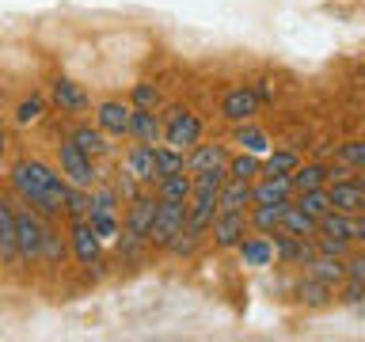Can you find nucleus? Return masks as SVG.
Segmentation results:
<instances>
[{"instance_id":"nucleus-18","label":"nucleus","mask_w":365,"mask_h":342,"mask_svg":"<svg viewBox=\"0 0 365 342\" xmlns=\"http://www.w3.org/2000/svg\"><path fill=\"white\" fill-rule=\"evenodd\" d=\"M228 148L225 145H194L190 152H187V171L190 175H198V171H210V167H228Z\"/></svg>"},{"instance_id":"nucleus-7","label":"nucleus","mask_w":365,"mask_h":342,"mask_svg":"<svg viewBox=\"0 0 365 342\" xmlns=\"http://www.w3.org/2000/svg\"><path fill=\"white\" fill-rule=\"evenodd\" d=\"M96 125L107 130L110 137H130V125H133V103H122V99H103L96 107Z\"/></svg>"},{"instance_id":"nucleus-20","label":"nucleus","mask_w":365,"mask_h":342,"mask_svg":"<svg viewBox=\"0 0 365 342\" xmlns=\"http://www.w3.org/2000/svg\"><path fill=\"white\" fill-rule=\"evenodd\" d=\"M68 141H76L88 156H96V160L110 156V148H114V145H110V133L99 130V125H76V130L68 133Z\"/></svg>"},{"instance_id":"nucleus-39","label":"nucleus","mask_w":365,"mask_h":342,"mask_svg":"<svg viewBox=\"0 0 365 342\" xmlns=\"http://www.w3.org/2000/svg\"><path fill=\"white\" fill-rule=\"evenodd\" d=\"M130 103H133V107H145V110H156L160 107V88L156 84H133Z\"/></svg>"},{"instance_id":"nucleus-45","label":"nucleus","mask_w":365,"mask_h":342,"mask_svg":"<svg viewBox=\"0 0 365 342\" xmlns=\"http://www.w3.org/2000/svg\"><path fill=\"white\" fill-rule=\"evenodd\" d=\"M4 148H8V133H4V125H0V156H4Z\"/></svg>"},{"instance_id":"nucleus-3","label":"nucleus","mask_w":365,"mask_h":342,"mask_svg":"<svg viewBox=\"0 0 365 342\" xmlns=\"http://www.w3.org/2000/svg\"><path fill=\"white\" fill-rule=\"evenodd\" d=\"M57 167H61V175L73 182V187H84V190L99 187L96 156H88L76 141H61V145H57Z\"/></svg>"},{"instance_id":"nucleus-42","label":"nucleus","mask_w":365,"mask_h":342,"mask_svg":"<svg viewBox=\"0 0 365 342\" xmlns=\"http://www.w3.org/2000/svg\"><path fill=\"white\" fill-rule=\"evenodd\" d=\"M327 293H331V285L316 281V278H308L301 285V301H308V304H327Z\"/></svg>"},{"instance_id":"nucleus-8","label":"nucleus","mask_w":365,"mask_h":342,"mask_svg":"<svg viewBox=\"0 0 365 342\" xmlns=\"http://www.w3.org/2000/svg\"><path fill=\"white\" fill-rule=\"evenodd\" d=\"M156 209H160V198H153V194H141V198L125 202L122 228H125V232H133V236H141V239H148V228H153Z\"/></svg>"},{"instance_id":"nucleus-15","label":"nucleus","mask_w":365,"mask_h":342,"mask_svg":"<svg viewBox=\"0 0 365 342\" xmlns=\"http://www.w3.org/2000/svg\"><path fill=\"white\" fill-rule=\"evenodd\" d=\"M331 205L342 213H365V187L358 182V175L354 179H339V182H331Z\"/></svg>"},{"instance_id":"nucleus-9","label":"nucleus","mask_w":365,"mask_h":342,"mask_svg":"<svg viewBox=\"0 0 365 342\" xmlns=\"http://www.w3.org/2000/svg\"><path fill=\"white\" fill-rule=\"evenodd\" d=\"M247 213H225V209H217V217H213V247H240V239H244V232H247Z\"/></svg>"},{"instance_id":"nucleus-36","label":"nucleus","mask_w":365,"mask_h":342,"mask_svg":"<svg viewBox=\"0 0 365 342\" xmlns=\"http://www.w3.org/2000/svg\"><path fill=\"white\" fill-rule=\"evenodd\" d=\"M350 244H354V239H342V236H327V232H316V251H319V255H335V259H346V255H350Z\"/></svg>"},{"instance_id":"nucleus-26","label":"nucleus","mask_w":365,"mask_h":342,"mask_svg":"<svg viewBox=\"0 0 365 342\" xmlns=\"http://www.w3.org/2000/svg\"><path fill=\"white\" fill-rule=\"evenodd\" d=\"M354 217H358V213L331 209V213L319 217V232H327V236H342V239H354Z\"/></svg>"},{"instance_id":"nucleus-21","label":"nucleus","mask_w":365,"mask_h":342,"mask_svg":"<svg viewBox=\"0 0 365 342\" xmlns=\"http://www.w3.org/2000/svg\"><path fill=\"white\" fill-rule=\"evenodd\" d=\"M130 137H133V141H145V145H160V141H164V122H160V114L145 110V107H133Z\"/></svg>"},{"instance_id":"nucleus-4","label":"nucleus","mask_w":365,"mask_h":342,"mask_svg":"<svg viewBox=\"0 0 365 342\" xmlns=\"http://www.w3.org/2000/svg\"><path fill=\"white\" fill-rule=\"evenodd\" d=\"M187 217H190V202H168V198H160V209L153 217V228H148V244L160 247V251H168L171 239L187 228Z\"/></svg>"},{"instance_id":"nucleus-29","label":"nucleus","mask_w":365,"mask_h":342,"mask_svg":"<svg viewBox=\"0 0 365 342\" xmlns=\"http://www.w3.org/2000/svg\"><path fill=\"white\" fill-rule=\"evenodd\" d=\"M236 145H244V152H255V156H267V152H270V137L262 133V130H255L251 122H240Z\"/></svg>"},{"instance_id":"nucleus-22","label":"nucleus","mask_w":365,"mask_h":342,"mask_svg":"<svg viewBox=\"0 0 365 342\" xmlns=\"http://www.w3.org/2000/svg\"><path fill=\"white\" fill-rule=\"evenodd\" d=\"M285 209H289V202L251 205V209H247V221H251V228H255V232H262V236H274V232L282 228V217H285Z\"/></svg>"},{"instance_id":"nucleus-2","label":"nucleus","mask_w":365,"mask_h":342,"mask_svg":"<svg viewBox=\"0 0 365 342\" xmlns=\"http://www.w3.org/2000/svg\"><path fill=\"white\" fill-rule=\"evenodd\" d=\"M46 217L27 202H16V236H19V262H38L46 244Z\"/></svg>"},{"instance_id":"nucleus-37","label":"nucleus","mask_w":365,"mask_h":342,"mask_svg":"<svg viewBox=\"0 0 365 342\" xmlns=\"http://www.w3.org/2000/svg\"><path fill=\"white\" fill-rule=\"evenodd\" d=\"M65 213H68V217H88V213H91V190H84V187H68Z\"/></svg>"},{"instance_id":"nucleus-13","label":"nucleus","mask_w":365,"mask_h":342,"mask_svg":"<svg viewBox=\"0 0 365 342\" xmlns=\"http://www.w3.org/2000/svg\"><path fill=\"white\" fill-rule=\"evenodd\" d=\"M0 262H19V236H16V202L0 198Z\"/></svg>"},{"instance_id":"nucleus-38","label":"nucleus","mask_w":365,"mask_h":342,"mask_svg":"<svg viewBox=\"0 0 365 342\" xmlns=\"http://www.w3.org/2000/svg\"><path fill=\"white\" fill-rule=\"evenodd\" d=\"M118 190L114 187H91V213H114L118 209Z\"/></svg>"},{"instance_id":"nucleus-6","label":"nucleus","mask_w":365,"mask_h":342,"mask_svg":"<svg viewBox=\"0 0 365 342\" xmlns=\"http://www.w3.org/2000/svg\"><path fill=\"white\" fill-rule=\"evenodd\" d=\"M68 247H73V259L80 266H99L103 255V239L96 236V228L88 224V217H68Z\"/></svg>"},{"instance_id":"nucleus-35","label":"nucleus","mask_w":365,"mask_h":342,"mask_svg":"<svg viewBox=\"0 0 365 342\" xmlns=\"http://www.w3.org/2000/svg\"><path fill=\"white\" fill-rule=\"evenodd\" d=\"M205 236H198V232H190V228H182V232L168 244V255H175V259H190L194 251H198V244H202Z\"/></svg>"},{"instance_id":"nucleus-31","label":"nucleus","mask_w":365,"mask_h":342,"mask_svg":"<svg viewBox=\"0 0 365 342\" xmlns=\"http://www.w3.org/2000/svg\"><path fill=\"white\" fill-rule=\"evenodd\" d=\"M259 175H262V156L240 152L228 160V179H259Z\"/></svg>"},{"instance_id":"nucleus-41","label":"nucleus","mask_w":365,"mask_h":342,"mask_svg":"<svg viewBox=\"0 0 365 342\" xmlns=\"http://www.w3.org/2000/svg\"><path fill=\"white\" fill-rule=\"evenodd\" d=\"M339 156L346 160L354 171H365V141H346V145L339 148Z\"/></svg>"},{"instance_id":"nucleus-1","label":"nucleus","mask_w":365,"mask_h":342,"mask_svg":"<svg viewBox=\"0 0 365 342\" xmlns=\"http://www.w3.org/2000/svg\"><path fill=\"white\" fill-rule=\"evenodd\" d=\"M8 179H11L16 198L34 205L42 217L61 213L65 198H68V187H73V182L61 175V167H50V164H42V160H16L8 171Z\"/></svg>"},{"instance_id":"nucleus-23","label":"nucleus","mask_w":365,"mask_h":342,"mask_svg":"<svg viewBox=\"0 0 365 342\" xmlns=\"http://www.w3.org/2000/svg\"><path fill=\"white\" fill-rule=\"evenodd\" d=\"M282 232L304 236V239H316V232H319V217L304 213L297 202H289V209H285V217H282Z\"/></svg>"},{"instance_id":"nucleus-30","label":"nucleus","mask_w":365,"mask_h":342,"mask_svg":"<svg viewBox=\"0 0 365 342\" xmlns=\"http://www.w3.org/2000/svg\"><path fill=\"white\" fill-rule=\"evenodd\" d=\"M297 205H301L304 213H312V217H324V213L335 209V205H331V190H327V187L301 190V194H297Z\"/></svg>"},{"instance_id":"nucleus-12","label":"nucleus","mask_w":365,"mask_h":342,"mask_svg":"<svg viewBox=\"0 0 365 342\" xmlns=\"http://www.w3.org/2000/svg\"><path fill=\"white\" fill-rule=\"evenodd\" d=\"M50 99H53V107H61L65 114H84L91 107L88 91L80 88L76 80H68V76H57L50 84Z\"/></svg>"},{"instance_id":"nucleus-11","label":"nucleus","mask_w":365,"mask_h":342,"mask_svg":"<svg viewBox=\"0 0 365 342\" xmlns=\"http://www.w3.org/2000/svg\"><path fill=\"white\" fill-rule=\"evenodd\" d=\"M259 95H255V88H232V91H228V95L221 99V114H225V118L228 122H251V118H255V114H259Z\"/></svg>"},{"instance_id":"nucleus-43","label":"nucleus","mask_w":365,"mask_h":342,"mask_svg":"<svg viewBox=\"0 0 365 342\" xmlns=\"http://www.w3.org/2000/svg\"><path fill=\"white\" fill-rule=\"evenodd\" d=\"M346 281H358V285H365V255H354V259H346Z\"/></svg>"},{"instance_id":"nucleus-46","label":"nucleus","mask_w":365,"mask_h":342,"mask_svg":"<svg viewBox=\"0 0 365 342\" xmlns=\"http://www.w3.org/2000/svg\"><path fill=\"white\" fill-rule=\"evenodd\" d=\"M358 182H361V187H365V171H358Z\"/></svg>"},{"instance_id":"nucleus-19","label":"nucleus","mask_w":365,"mask_h":342,"mask_svg":"<svg viewBox=\"0 0 365 342\" xmlns=\"http://www.w3.org/2000/svg\"><path fill=\"white\" fill-rule=\"evenodd\" d=\"M240 259H244V266H270L274 259H278V251H274V239L270 236H247L240 239Z\"/></svg>"},{"instance_id":"nucleus-14","label":"nucleus","mask_w":365,"mask_h":342,"mask_svg":"<svg viewBox=\"0 0 365 342\" xmlns=\"http://www.w3.org/2000/svg\"><path fill=\"white\" fill-rule=\"evenodd\" d=\"M304 278H316V281H324V285H342L346 281V259H335V255H316L304 262Z\"/></svg>"},{"instance_id":"nucleus-25","label":"nucleus","mask_w":365,"mask_h":342,"mask_svg":"<svg viewBox=\"0 0 365 342\" xmlns=\"http://www.w3.org/2000/svg\"><path fill=\"white\" fill-rule=\"evenodd\" d=\"M331 182V171L324 164H301L293 171V190L301 194V190H316V187H327Z\"/></svg>"},{"instance_id":"nucleus-32","label":"nucleus","mask_w":365,"mask_h":342,"mask_svg":"<svg viewBox=\"0 0 365 342\" xmlns=\"http://www.w3.org/2000/svg\"><path fill=\"white\" fill-rule=\"evenodd\" d=\"M68 251L73 247L61 239V232H57V228H46V244H42V259L38 262H46V266H61Z\"/></svg>"},{"instance_id":"nucleus-10","label":"nucleus","mask_w":365,"mask_h":342,"mask_svg":"<svg viewBox=\"0 0 365 342\" xmlns=\"http://www.w3.org/2000/svg\"><path fill=\"white\" fill-rule=\"evenodd\" d=\"M122 167L130 171L133 179H141L145 187H153V182L160 179V171H156V145H145V141H137V145L130 148V152H125Z\"/></svg>"},{"instance_id":"nucleus-44","label":"nucleus","mask_w":365,"mask_h":342,"mask_svg":"<svg viewBox=\"0 0 365 342\" xmlns=\"http://www.w3.org/2000/svg\"><path fill=\"white\" fill-rule=\"evenodd\" d=\"M255 95H259V99H274V88L267 84V80H262V84L255 88Z\"/></svg>"},{"instance_id":"nucleus-40","label":"nucleus","mask_w":365,"mask_h":342,"mask_svg":"<svg viewBox=\"0 0 365 342\" xmlns=\"http://www.w3.org/2000/svg\"><path fill=\"white\" fill-rule=\"evenodd\" d=\"M38 118H42V99H38V95L23 99L19 107H16V122H19V125H31V122H38Z\"/></svg>"},{"instance_id":"nucleus-34","label":"nucleus","mask_w":365,"mask_h":342,"mask_svg":"<svg viewBox=\"0 0 365 342\" xmlns=\"http://www.w3.org/2000/svg\"><path fill=\"white\" fill-rule=\"evenodd\" d=\"M110 187L118 190L122 205H125V202H133V198H141V194H145V182H141V179H133L125 167H118V175H114V182H110Z\"/></svg>"},{"instance_id":"nucleus-5","label":"nucleus","mask_w":365,"mask_h":342,"mask_svg":"<svg viewBox=\"0 0 365 342\" xmlns=\"http://www.w3.org/2000/svg\"><path fill=\"white\" fill-rule=\"evenodd\" d=\"M198 141H202V118L194 110H187V107H171L168 122H164V145L190 152Z\"/></svg>"},{"instance_id":"nucleus-27","label":"nucleus","mask_w":365,"mask_h":342,"mask_svg":"<svg viewBox=\"0 0 365 342\" xmlns=\"http://www.w3.org/2000/svg\"><path fill=\"white\" fill-rule=\"evenodd\" d=\"M156 171H160V179L175 175V171H187V152H182V148H171V145H156Z\"/></svg>"},{"instance_id":"nucleus-17","label":"nucleus","mask_w":365,"mask_h":342,"mask_svg":"<svg viewBox=\"0 0 365 342\" xmlns=\"http://www.w3.org/2000/svg\"><path fill=\"white\" fill-rule=\"evenodd\" d=\"M255 205V182L251 179H228L221 190V209L225 213H247Z\"/></svg>"},{"instance_id":"nucleus-16","label":"nucleus","mask_w":365,"mask_h":342,"mask_svg":"<svg viewBox=\"0 0 365 342\" xmlns=\"http://www.w3.org/2000/svg\"><path fill=\"white\" fill-rule=\"evenodd\" d=\"M293 175H267L262 171L255 182V205H274V202H289L293 198Z\"/></svg>"},{"instance_id":"nucleus-33","label":"nucleus","mask_w":365,"mask_h":342,"mask_svg":"<svg viewBox=\"0 0 365 342\" xmlns=\"http://www.w3.org/2000/svg\"><path fill=\"white\" fill-rule=\"evenodd\" d=\"M88 224L96 228V236L103 239V244H110V239L122 236V224H118L114 213H88Z\"/></svg>"},{"instance_id":"nucleus-24","label":"nucleus","mask_w":365,"mask_h":342,"mask_svg":"<svg viewBox=\"0 0 365 342\" xmlns=\"http://www.w3.org/2000/svg\"><path fill=\"white\" fill-rule=\"evenodd\" d=\"M190 194H194V175H190V171H175V175H164L156 182V198L190 202Z\"/></svg>"},{"instance_id":"nucleus-28","label":"nucleus","mask_w":365,"mask_h":342,"mask_svg":"<svg viewBox=\"0 0 365 342\" xmlns=\"http://www.w3.org/2000/svg\"><path fill=\"white\" fill-rule=\"evenodd\" d=\"M297 167H301V156L293 148H278V152H267V160H262L267 175H293Z\"/></svg>"}]
</instances>
